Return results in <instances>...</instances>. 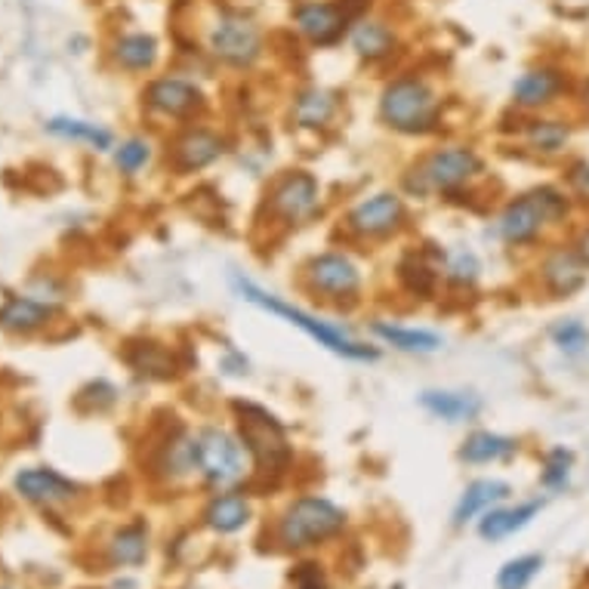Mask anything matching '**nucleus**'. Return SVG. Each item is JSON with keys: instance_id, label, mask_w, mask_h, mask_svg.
I'll list each match as a JSON object with an SVG mask.
<instances>
[{"instance_id": "nucleus-1", "label": "nucleus", "mask_w": 589, "mask_h": 589, "mask_svg": "<svg viewBox=\"0 0 589 589\" xmlns=\"http://www.w3.org/2000/svg\"><path fill=\"white\" fill-rule=\"evenodd\" d=\"M380 121L401 136H429L441 124V96L423 75L392 77L380 93Z\"/></svg>"}, {"instance_id": "nucleus-2", "label": "nucleus", "mask_w": 589, "mask_h": 589, "mask_svg": "<svg viewBox=\"0 0 589 589\" xmlns=\"http://www.w3.org/2000/svg\"><path fill=\"white\" fill-rule=\"evenodd\" d=\"M235 290L241 293V300H248L250 305L263 309V312L275 315V318H281V322L297 327V330H303L309 340H315L318 346H324L327 352H334V355L352 359V362H377V359H380V349L352 340L340 327H334V324L322 322V318L309 315V312L297 309V305L278 300L275 293H266L263 287H256L253 281H248V278H235Z\"/></svg>"}, {"instance_id": "nucleus-3", "label": "nucleus", "mask_w": 589, "mask_h": 589, "mask_svg": "<svg viewBox=\"0 0 589 589\" xmlns=\"http://www.w3.org/2000/svg\"><path fill=\"white\" fill-rule=\"evenodd\" d=\"M231 414L256 473L268 478L285 476L293 463V444L287 438L285 423L256 401H231Z\"/></svg>"}, {"instance_id": "nucleus-4", "label": "nucleus", "mask_w": 589, "mask_h": 589, "mask_svg": "<svg viewBox=\"0 0 589 589\" xmlns=\"http://www.w3.org/2000/svg\"><path fill=\"white\" fill-rule=\"evenodd\" d=\"M568 198L562 191L552 189V186H540V189L518 195L515 201L500 210L497 235L510 248H525L543 235V228L552 226V223H562L568 216Z\"/></svg>"}, {"instance_id": "nucleus-5", "label": "nucleus", "mask_w": 589, "mask_h": 589, "mask_svg": "<svg viewBox=\"0 0 589 589\" xmlns=\"http://www.w3.org/2000/svg\"><path fill=\"white\" fill-rule=\"evenodd\" d=\"M208 53L226 68L248 72L266 53L263 25L245 10L223 7L208 25Z\"/></svg>"}, {"instance_id": "nucleus-6", "label": "nucleus", "mask_w": 589, "mask_h": 589, "mask_svg": "<svg viewBox=\"0 0 589 589\" xmlns=\"http://www.w3.org/2000/svg\"><path fill=\"white\" fill-rule=\"evenodd\" d=\"M481 171H485V164L469 146H448V149H438V152L419 158L411 173L404 176V189L417 198L454 195L463 186H469Z\"/></svg>"}, {"instance_id": "nucleus-7", "label": "nucleus", "mask_w": 589, "mask_h": 589, "mask_svg": "<svg viewBox=\"0 0 589 589\" xmlns=\"http://www.w3.org/2000/svg\"><path fill=\"white\" fill-rule=\"evenodd\" d=\"M346 528V513L327 497H300L275 522V540L285 550H309L337 537Z\"/></svg>"}, {"instance_id": "nucleus-8", "label": "nucleus", "mask_w": 589, "mask_h": 589, "mask_svg": "<svg viewBox=\"0 0 589 589\" xmlns=\"http://www.w3.org/2000/svg\"><path fill=\"white\" fill-rule=\"evenodd\" d=\"M367 3L371 0H297L290 7V25L315 50L337 47L362 20Z\"/></svg>"}, {"instance_id": "nucleus-9", "label": "nucleus", "mask_w": 589, "mask_h": 589, "mask_svg": "<svg viewBox=\"0 0 589 589\" xmlns=\"http://www.w3.org/2000/svg\"><path fill=\"white\" fill-rule=\"evenodd\" d=\"M198 473L216 488H228L245 478V444L220 426H204L195 433Z\"/></svg>"}, {"instance_id": "nucleus-10", "label": "nucleus", "mask_w": 589, "mask_h": 589, "mask_svg": "<svg viewBox=\"0 0 589 589\" xmlns=\"http://www.w3.org/2000/svg\"><path fill=\"white\" fill-rule=\"evenodd\" d=\"M266 208L272 220L281 226H303L322 208V186L312 173H281L266 195Z\"/></svg>"}, {"instance_id": "nucleus-11", "label": "nucleus", "mask_w": 589, "mask_h": 589, "mask_svg": "<svg viewBox=\"0 0 589 589\" xmlns=\"http://www.w3.org/2000/svg\"><path fill=\"white\" fill-rule=\"evenodd\" d=\"M303 278L312 293H318L324 300H334V303L355 300L362 293V272L340 250H327V253L312 256L305 263Z\"/></svg>"}, {"instance_id": "nucleus-12", "label": "nucleus", "mask_w": 589, "mask_h": 589, "mask_svg": "<svg viewBox=\"0 0 589 589\" xmlns=\"http://www.w3.org/2000/svg\"><path fill=\"white\" fill-rule=\"evenodd\" d=\"M142 105L158 117H171V121H195L198 114L208 109V96L204 90L179 75H161L146 84L142 90Z\"/></svg>"}, {"instance_id": "nucleus-13", "label": "nucleus", "mask_w": 589, "mask_h": 589, "mask_svg": "<svg viewBox=\"0 0 589 589\" xmlns=\"http://www.w3.org/2000/svg\"><path fill=\"white\" fill-rule=\"evenodd\" d=\"M408 220V210L404 201L396 191H377L371 198L359 201L355 208L346 213V228L355 235V238H367V241H377V238H389L396 235Z\"/></svg>"}, {"instance_id": "nucleus-14", "label": "nucleus", "mask_w": 589, "mask_h": 589, "mask_svg": "<svg viewBox=\"0 0 589 589\" xmlns=\"http://www.w3.org/2000/svg\"><path fill=\"white\" fill-rule=\"evenodd\" d=\"M568 87L571 77L565 68H559V65H537V68H528L522 77H515L513 102L518 109L537 112V109H547L552 102H559L562 96L568 93Z\"/></svg>"}, {"instance_id": "nucleus-15", "label": "nucleus", "mask_w": 589, "mask_h": 589, "mask_svg": "<svg viewBox=\"0 0 589 589\" xmlns=\"http://www.w3.org/2000/svg\"><path fill=\"white\" fill-rule=\"evenodd\" d=\"M226 154V139L208 127H189L171 142V164L176 173H198Z\"/></svg>"}, {"instance_id": "nucleus-16", "label": "nucleus", "mask_w": 589, "mask_h": 589, "mask_svg": "<svg viewBox=\"0 0 589 589\" xmlns=\"http://www.w3.org/2000/svg\"><path fill=\"white\" fill-rule=\"evenodd\" d=\"M346 40H349L352 53L362 62H367V65H383V62H389L401 50V38L399 32H396V25H389L380 16H367V13L352 25V32H349Z\"/></svg>"}, {"instance_id": "nucleus-17", "label": "nucleus", "mask_w": 589, "mask_h": 589, "mask_svg": "<svg viewBox=\"0 0 589 589\" xmlns=\"http://www.w3.org/2000/svg\"><path fill=\"white\" fill-rule=\"evenodd\" d=\"M587 263L580 260V253L574 250V245L571 248H552L543 256V263H540V281L547 287V293H552L555 300L577 293L580 287L587 285Z\"/></svg>"}, {"instance_id": "nucleus-18", "label": "nucleus", "mask_w": 589, "mask_h": 589, "mask_svg": "<svg viewBox=\"0 0 589 589\" xmlns=\"http://www.w3.org/2000/svg\"><path fill=\"white\" fill-rule=\"evenodd\" d=\"M340 109V96L327 87H305L293 96L290 105V121L300 130H324Z\"/></svg>"}, {"instance_id": "nucleus-19", "label": "nucleus", "mask_w": 589, "mask_h": 589, "mask_svg": "<svg viewBox=\"0 0 589 589\" xmlns=\"http://www.w3.org/2000/svg\"><path fill=\"white\" fill-rule=\"evenodd\" d=\"M16 491L32 503H65L77 494V485H72L68 478H62L57 469H22L16 476Z\"/></svg>"}, {"instance_id": "nucleus-20", "label": "nucleus", "mask_w": 589, "mask_h": 589, "mask_svg": "<svg viewBox=\"0 0 589 589\" xmlns=\"http://www.w3.org/2000/svg\"><path fill=\"white\" fill-rule=\"evenodd\" d=\"M423 411L444 423H473L481 414V399L476 392H454V389H426L419 392Z\"/></svg>"}, {"instance_id": "nucleus-21", "label": "nucleus", "mask_w": 589, "mask_h": 589, "mask_svg": "<svg viewBox=\"0 0 589 589\" xmlns=\"http://www.w3.org/2000/svg\"><path fill=\"white\" fill-rule=\"evenodd\" d=\"M540 506H543L540 500H528V503H518V506H491L488 513L481 515V522H478L481 540L497 543V540H506L515 531L528 528L534 522V515L540 513Z\"/></svg>"}, {"instance_id": "nucleus-22", "label": "nucleus", "mask_w": 589, "mask_h": 589, "mask_svg": "<svg viewBox=\"0 0 589 589\" xmlns=\"http://www.w3.org/2000/svg\"><path fill=\"white\" fill-rule=\"evenodd\" d=\"M114 65H121L124 72H152L161 59V43L149 32H127L112 43Z\"/></svg>"}, {"instance_id": "nucleus-23", "label": "nucleus", "mask_w": 589, "mask_h": 589, "mask_svg": "<svg viewBox=\"0 0 589 589\" xmlns=\"http://www.w3.org/2000/svg\"><path fill=\"white\" fill-rule=\"evenodd\" d=\"M510 491H513V488H510L506 481H500V478H478V481H473V485L463 491L460 503H456L454 525L463 528L466 522H473V518H478L481 513H488L491 506H497L500 500H506Z\"/></svg>"}, {"instance_id": "nucleus-24", "label": "nucleus", "mask_w": 589, "mask_h": 589, "mask_svg": "<svg viewBox=\"0 0 589 589\" xmlns=\"http://www.w3.org/2000/svg\"><path fill=\"white\" fill-rule=\"evenodd\" d=\"M53 305L32 300V297H10L0 305V327L10 334H32L53 318Z\"/></svg>"}, {"instance_id": "nucleus-25", "label": "nucleus", "mask_w": 589, "mask_h": 589, "mask_svg": "<svg viewBox=\"0 0 589 589\" xmlns=\"http://www.w3.org/2000/svg\"><path fill=\"white\" fill-rule=\"evenodd\" d=\"M127 364L134 367L139 377H152V380H171L179 374V362L167 346L161 342H134L127 349Z\"/></svg>"}, {"instance_id": "nucleus-26", "label": "nucleus", "mask_w": 589, "mask_h": 589, "mask_svg": "<svg viewBox=\"0 0 589 589\" xmlns=\"http://www.w3.org/2000/svg\"><path fill=\"white\" fill-rule=\"evenodd\" d=\"M158 473L164 478H183L189 473H198V454H195V436L189 433H173L164 438L161 451H158Z\"/></svg>"}, {"instance_id": "nucleus-27", "label": "nucleus", "mask_w": 589, "mask_h": 589, "mask_svg": "<svg viewBox=\"0 0 589 589\" xmlns=\"http://www.w3.org/2000/svg\"><path fill=\"white\" fill-rule=\"evenodd\" d=\"M374 337H380L386 346L399 349V352H411V355H433L438 352L444 340L433 334V330H417V327H399V324L377 322L374 327Z\"/></svg>"}, {"instance_id": "nucleus-28", "label": "nucleus", "mask_w": 589, "mask_h": 589, "mask_svg": "<svg viewBox=\"0 0 589 589\" xmlns=\"http://www.w3.org/2000/svg\"><path fill=\"white\" fill-rule=\"evenodd\" d=\"M515 451H518V441H515V438L481 429V433H473V436L463 441L460 460H463V463H473V466H485V463L510 460Z\"/></svg>"}, {"instance_id": "nucleus-29", "label": "nucleus", "mask_w": 589, "mask_h": 589, "mask_svg": "<svg viewBox=\"0 0 589 589\" xmlns=\"http://www.w3.org/2000/svg\"><path fill=\"white\" fill-rule=\"evenodd\" d=\"M208 528L216 534L241 531L250 522V503L245 494H216L204 510Z\"/></svg>"}, {"instance_id": "nucleus-30", "label": "nucleus", "mask_w": 589, "mask_h": 589, "mask_svg": "<svg viewBox=\"0 0 589 589\" xmlns=\"http://www.w3.org/2000/svg\"><path fill=\"white\" fill-rule=\"evenodd\" d=\"M47 130L59 139H72V142H84L96 152H109L112 149V134L99 124H90V121H80V117H50L47 121Z\"/></svg>"}, {"instance_id": "nucleus-31", "label": "nucleus", "mask_w": 589, "mask_h": 589, "mask_svg": "<svg viewBox=\"0 0 589 589\" xmlns=\"http://www.w3.org/2000/svg\"><path fill=\"white\" fill-rule=\"evenodd\" d=\"M571 139V127L565 121L555 117H531L525 124V142L531 146L534 152L540 154H559L565 152Z\"/></svg>"}, {"instance_id": "nucleus-32", "label": "nucleus", "mask_w": 589, "mask_h": 589, "mask_svg": "<svg viewBox=\"0 0 589 589\" xmlns=\"http://www.w3.org/2000/svg\"><path fill=\"white\" fill-rule=\"evenodd\" d=\"M438 268L433 263H426L419 253H408V256H401L399 263V281L401 287L411 293V297H419V300H429L433 293H436L438 285Z\"/></svg>"}, {"instance_id": "nucleus-33", "label": "nucleus", "mask_w": 589, "mask_h": 589, "mask_svg": "<svg viewBox=\"0 0 589 589\" xmlns=\"http://www.w3.org/2000/svg\"><path fill=\"white\" fill-rule=\"evenodd\" d=\"M146 555H149V528L142 522H134L112 537L114 565H142Z\"/></svg>"}, {"instance_id": "nucleus-34", "label": "nucleus", "mask_w": 589, "mask_h": 589, "mask_svg": "<svg viewBox=\"0 0 589 589\" xmlns=\"http://www.w3.org/2000/svg\"><path fill=\"white\" fill-rule=\"evenodd\" d=\"M550 340L565 355H584L589 349V327L580 318H559L550 327Z\"/></svg>"}, {"instance_id": "nucleus-35", "label": "nucleus", "mask_w": 589, "mask_h": 589, "mask_svg": "<svg viewBox=\"0 0 589 589\" xmlns=\"http://www.w3.org/2000/svg\"><path fill=\"white\" fill-rule=\"evenodd\" d=\"M543 568V559L540 555H518L510 559L503 568L497 571V589H528L531 580Z\"/></svg>"}, {"instance_id": "nucleus-36", "label": "nucleus", "mask_w": 589, "mask_h": 589, "mask_svg": "<svg viewBox=\"0 0 589 589\" xmlns=\"http://www.w3.org/2000/svg\"><path fill=\"white\" fill-rule=\"evenodd\" d=\"M444 278L454 287H473L478 281V272L481 263L473 250H454V253H444V263H441Z\"/></svg>"}, {"instance_id": "nucleus-37", "label": "nucleus", "mask_w": 589, "mask_h": 589, "mask_svg": "<svg viewBox=\"0 0 589 589\" xmlns=\"http://www.w3.org/2000/svg\"><path fill=\"white\" fill-rule=\"evenodd\" d=\"M571 466H574V451H568V448H552V451H547L540 485H543L547 491H565L571 478Z\"/></svg>"}, {"instance_id": "nucleus-38", "label": "nucleus", "mask_w": 589, "mask_h": 589, "mask_svg": "<svg viewBox=\"0 0 589 589\" xmlns=\"http://www.w3.org/2000/svg\"><path fill=\"white\" fill-rule=\"evenodd\" d=\"M149 161H152V146L146 139H127V142H121L114 149V164H117V171L127 173V176L142 171Z\"/></svg>"}, {"instance_id": "nucleus-39", "label": "nucleus", "mask_w": 589, "mask_h": 589, "mask_svg": "<svg viewBox=\"0 0 589 589\" xmlns=\"http://www.w3.org/2000/svg\"><path fill=\"white\" fill-rule=\"evenodd\" d=\"M290 580H293V589H324V574L312 562L297 565L293 574H290Z\"/></svg>"}, {"instance_id": "nucleus-40", "label": "nucleus", "mask_w": 589, "mask_h": 589, "mask_svg": "<svg viewBox=\"0 0 589 589\" xmlns=\"http://www.w3.org/2000/svg\"><path fill=\"white\" fill-rule=\"evenodd\" d=\"M568 186H571V191L580 198V201H589V164L587 161H580V164H574V167H571Z\"/></svg>"}, {"instance_id": "nucleus-41", "label": "nucleus", "mask_w": 589, "mask_h": 589, "mask_svg": "<svg viewBox=\"0 0 589 589\" xmlns=\"http://www.w3.org/2000/svg\"><path fill=\"white\" fill-rule=\"evenodd\" d=\"M574 250L580 253V260H584V263H587V268H589V228H587V231H580V238L574 241Z\"/></svg>"}, {"instance_id": "nucleus-42", "label": "nucleus", "mask_w": 589, "mask_h": 589, "mask_svg": "<svg viewBox=\"0 0 589 589\" xmlns=\"http://www.w3.org/2000/svg\"><path fill=\"white\" fill-rule=\"evenodd\" d=\"M580 105H584V112L589 114V77L584 80V87H580Z\"/></svg>"}, {"instance_id": "nucleus-43", "label": "nucleus", "mask_w": 589, "mask_h": 589, "mask_svg": "<svg viewBox=\"0 0 589 589\" xmlns=\"http://www.w3.org/2000/svg\"><path fill=\"white\" fill-rule=\"evenodd\" d=\"M290 3H297V0H290Z\"/></svg>"}]
</instances>
